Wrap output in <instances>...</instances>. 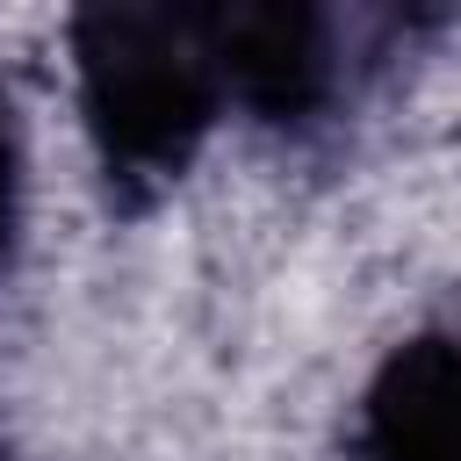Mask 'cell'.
Segmentation results:
<instances>
[{"mask_svg": "<svg viewBox=\"0 0 461 461\" xmlns=\"http://www.w3.org/2000/svg\"><path fill=\"white\" fill-rule=\"evenodd\" d=\"M14 223H22V137H14V108L0 94V259L14 245Z\"/></svg>", "mask_w": 461, "mask_h": 461, "instance_id": "277c9868", "label": "cell"}, {"mask_svg": "<svg viewBox=\"0 0 461 461\" xmlns=\"http://www.w3.org/2000/svg\"><path fill=\"white\" fill-rule=\"evenodd\" d=\"M209 43H216V72L223 94H238L245 108L288 122L310 115L331 94V43H324V14L310 7H209Z\"/></svg>", "mask_w": 461, "mask_h": 461, "instance_id": "7a4b0ae2", "label": "cell"}, {"mask_svg": "<svg viewBox=\"0 0 461 461\" xmlns=\"http://www.w3.org/2000/svg\"><path fill=\"white\" fill-rule=\"evenodd\" d=\"M79 108L122 180H166L223 108L209 7H86L72 22Z\"/></svg>", "mask_w": 461, "mask_h": 461, "instance_id": "6da1fadb", "label": "cell"}, {"mask_svg": "<svg viewBox=\"0 0 461 461\" xmlns=\"http://www.w3.org/2000/svg\"><path fill=\"white\" fill-rule=\"evenodd\" d=\"M360 461H461V339H411L360 403Z\"/></svg>", "mask_w": 461, "mask_h": 461, "instance_id": "3957f363", "label": "cell"}]
</instances>
